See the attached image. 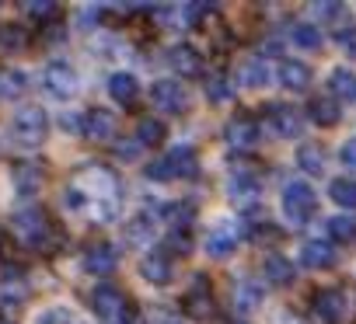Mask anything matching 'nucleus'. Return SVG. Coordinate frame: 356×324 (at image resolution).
Segmentation results:
<instances>
[{
    "mask_svg": "<svg viewBox=\"0 0 356 324\" xmlns=\"http://www.w3.org/2000/svg\"><path fill=\"white\" fill-rule=\"evenodd\" d=\"M325 160H328V153H325L321 143H304L297 150V164H300L304 175H321L325 171Z\"/></svg>",
    "mask_w": 356,
    "mask_h": 324,
    "instance_id": "27",
    "label": "nucleus"
},
{
    "mask_svg": "<svg viewBox=\"0 0 356 324\" xmlns=\"http://www.w3.org/2000/svg\"><path fill=\"white\" fill-rule=\"evenodd\" d=\"M311 15L335 22V18H342V15H346V8H342V4H311Z\"/></svg>",
    "mask_w": 356,
    "mask_h": 324,
    "instance_id": "42",
    "label": "nucleus"
},
{
    "mask_svg": "<svg viewBox=\"0 0 356 324\" xmlns=\"http://www.w3.org/2000/svg\"><path fill=\"white\" fill-rule=\"evenodd\" d=\"M311 67L304 63V60H280L276 63V80L286 87V91H293V94H300V91H307L311 87Z\"/></svg>",
    "mask_w": 356,
    "mask_h": 324,
    "instance_id": "13",
    "label": "nucleus"
},
{
    "mask_svg": "<svg viewBox=\"0 0 356 324\" xmlns=\"http://www.w3.org/2000/svg\"><path fill=\"white\" fill-rule=\"evenodd\" d=\"M307 119L314 122V126H335L339 119H342V112L335 108V101H328V98H311V105H307Z\"/></svg>",
    "mask_w": 356,
    "mask_h": 324,
    "instance_id": "30",
    "label": "nucleus"
},
{
    "mask_svg": "<svg viewBox=\"0 0 356 324\" xmlns=\"http://www.w3.org/2000/svg\"><path fill=\"white\" fill-rule=\"evenodd\" d=\"M32 324H88L84 317H77L70 307H46Z\"/></svg>",
    "mask_w": 356,
    "mask_h": 324,
    "instance_id": "36",
    "label": "nucleus"
},
{
    "mask_svg": "<svg viewBox=\"0 0 356 324\" xmlns=\"http://www.w3.org/2000/svg\"><path fill=\"white\" fill-rule=\"evenodd\" d=\"M280 206H283V216H286L293 227H300V223H307V220L314 216L318 196H314V189H311L307 182H286Z\"/></svg>",
    "mask_w": 356,
    "mask_h": 324,
    "instance_id": "5",
    "label": "nucleus"
},
{
    "mask_svg": "<svg viewBox=\"0 0 356 324\" xmlns=\"http://www.w3.org/2000/svg\"><path fill=\"white\" fill-rule=\"evenodd\" d=\"M349 310H353V303H349V296H346V289H318L314 293V314L325 321V324H342L346 317H349Z\"/></svg>",
    "mask_w": 356,
    "mask_h": 324,
    "instance_id": "9",
    "label": "nucleus"
},
{
    "mask_svg": "<svg viewBox=\"0 0 356 324\" xmlns=\"http://www.w3.org/2000/svg\"><path fill=\"white\" fill-rule=\"evenodd\" d=\"M60 126H63L67 133H84V112H63Z\"/></svg>",
    "mask_w": 356,
    "mask_h": 324,
    "instance_id": "43",
    "label": "nucleus"
},
{
    "mask_svg": "<svg viewBox=\"0 0 356 324\" xmlns=\"http://www.w3.org/2000/svg\"><path fill=\"white\" fill-rule=\"evenodd\" d=\"M46 133H49V119L42 108L29 105V108H18L15 119H11V139L25 150H35L46 143Z\"/></svg>",
    "mask_w": 356,
    "mask_h": 324,
    "instance_id": "4",
    "label": "nucleus"
},
{
    "mask_svg": "<svg viewBox=\"0 0 356 324\" xmlns=\"http://www.w3.org/2000/svg\"><path fill=\"white\" fill-rule=\"evenodd\" d=\"M29 91V74L22 70H0V101H15Z\"/></svg>",
    "mask_w": 356,
    "mask_h": 324,
    "instance_id": "29",
    "label": "nucleus"
},
{
    "mask_svg": "<svg viewBox=\"0 0 356 324\" xmlns=\"http://www.w3.org/2000/svg\"><path fill=\"white\" fill-rule=\"evenodd\" d=\"M328 199L342 210H356V178H349V175L332 178L328 182Z\"/></svg>",
    "mask_w": 356,
    "mask_h": 324,
    "instance_id": "28",
    "label": "nucleus"
},
{
    "mask_svg": "<svg viewBox=\"0 0 356 324\" xmlns=\"http://www.w3.org/2000/svg\"><path fill=\"white\" fill-rule=\"evenodd\" d=\"M259 300H262V289L255 282H238L234 286V310L238 314H252L259 307Z\"/></svg>",
    "mask_w": 356,
    "mask_h": 324,
    "instance_id": "33",
    "label": "nucleus"
},
{
    "mask_svg": "<svg viewBox=\"0 0 356 324\" xmlns=\"http://www.w3.org/2000/svg\"><path fill=\"white\" fill-rule=\"evenodd\" d=\"M164 136H168V129H164V122H161V119L143 115V119L136 122V139H140L143 146H154V143H161Z\"/></svg>",
    "mask_w": 356,
    "mask_h": 324,
    "instance_id": "32",
    "label": "nucleus"
},
{
    "mask_svg": "<svg viewBox=\"0 0 356 324\" xmlns=\"http://www.w3.org/2000/svg\"><path fill=\"white\" fill-rule=\"evenodd\" d=\"M91 307H95V314H98L105 324H126V321H129V300H126V293H122L119 286H108V282L95 286Z\"/></svg>",
    "mask_w": 356,
    "mask_h": 324,
    "instance_id": "7",
    "label": "nucleus"
},
{
    "mask_svg": "<svg viewBox=\"0 0 356 324\" xmlns=\"http://www.w3.org/2000/svg\"><path fill=\"white\" fill-rule=\"evenodd\" d=\"M140 150H143V143L133 136V139H122V143H115V157H122V160H136L140 157Z\"/></svg>",
    "mask_w": 356,
    "mask_h": 324,
    "instance_id": "40",
    "label": "nucleus"
},
{
    "mask_svg": "<svg viewBox=\"0 0 356 324\" xmlns=\"http://www.w3.org/2000/svg\"><path fill=\"white\" fill-rule=\"evenodd\" d=\"M325 234H328L332 244H353V241H356V220H353L349 213L328 216V220H325Z\"/></svg>",
    "mask_w": 356,
    "mask_h": 324,
    "instance_id": "25",
    "label": "nucleus"
},
{
    "mask_svg": "<svg viewBox=\"0 0 356 324\" xmlns=\"http://www.w3.org/2000/svg\"><path fill=\"white\" fill-rule=\"evenodd\" d=\"M42 91L49 98H56V101H70L81 91V77H77V70L70 63L53 60V63L42 67Z\"/></svg>",
    "mask_w": 356,
    "mask_h": 324,
    "instance_id": "6",
    "label": "nucleus"
},
{
    "mask_svg": "<svg viewBox=\"0 0 356 324\" xmlns=\"http://www.w3.org/2000/svg\"><path fill=\"white\" fill-rule=\"evenodd\" d=\"M81 136H88V139H112L115 136V115L108 108H88Z\"/></svg>",
    "mask_w": 356,
    "mask_h": 324,
    "instance_id": "17",
    "label": "nucleus"
},
{
    "mask_svg": "<svg viewBox=\"0 0 356 324\" xmlns=\"http://www.w3.org/2000/svg\"><path fill=\"white\" fill-rule=\"evenodd\" d=\"M108 94H112L115 105H133L140 98V80L133 74H126V70H115L108 77Z\"/></svg>",
    "mask_w": 356,
    "mask_h": 324,
    "instance_id": "19",
    "label": "nucleus"
},
{
    "mask_svg": "<svg viewBox=\"0 0 356 324\" xmlns=\"http://www.w3.org/2000/svg\"><path fill=\"white\" fill-rule=\"evenodd\" d=\"M81 265H84L91 275H108V272H115L119 258H115V248H112V244L98 241V244H88V248H84Z\"/></svg>",
    "mask_w": 356,
    "mask_h": 324,
    "instance_id": "15",
    "label": "nucleus"
},
{
    "mask_svg": "<svg viewBox=\"0 0 356 324\" xmlns=\"http://www.w3.org/2000/svg\"><path fill=\"white\" fill-rule=\"evenodd\" d=\"M300 262H304L307 268H332V265L339 262V255H335L332 241H307V244L300 248Z\"/></svg>",
    "mask_w": 356,
    "mask_h": 324,
    "instance_id": "20",
    "label": "nucleus"
},
{
    "mask_svg": "<svg viewBox=\"0 0 356 324\" xmlns=\"http://www.w3.org/2000/svg\"><path fill=\"white\" fill-rule=\"evenodd\" d=\"M164 324H178V321H164Z\"/></svg>",
    "mask_w": 356,
    "mask_h": 324,
    "instance_id": "45",
    "label": "nucleus"
},
{
    "mask_svg": "<svg viewBox=\"0 0 356 324\" xmlns=\"http://www.w3.org/2000/svg\"><path fill=\"white\" fill-rule=\"evenodd\" d=\"M290 39H293V46H300V49H318V46H321V32H318V25H311V22H297V25L290 28Z\"/></svg>",
    "mask_w": 356,
    "mask_h": 324,
    "instance_id": "35",
    "label": "nucleus"
},
{
    "mask_svg": "<svg viewBox=\"0 0 356 324\" xmlns=\"http://www.w3.org/2000/svg\"><path fill=\"white\" fill-rule=\"evenodd\" d=\"M140 275H143L147 282H154V286L171 282V262H168V255H161V251L143 255V258H140Z\"/></svg>",
    "mask_w": 356,
    "mask_h": 324,
    "instance_id": "21",
    "label": "nucleus"
},
{
    "mask_svg": "<svg viewBox=\"0 0 356 324\" xmlns=\"http://www.w3.org/2000/svg\"><path fill=\"white\" fill-rule=\"evenodd\" d=\"M186 310H189L193 317H200V321L213 314V300H210V289H207L203 282H196V289L186 296Z\"/></svg>",
    "mask_w": 356,
    "mask_h": 324,
    "instance_id": "34",
    "label": "nucleus"
},
{
    "mask_svg": "<svg viewBox=\"0 0 356 324\" xmlns=\"http://www.w3.org/2000/svg\"><path fill=\"white\" fill-rule=\"evenodd\" d=\"M29 46V32L22 25H0V56H18Z\"/></svg>",
    "mask_w": 356,
    "mask_h": 324,
    "instance_id": "26",
    "label": "nucleus"
},
{
    "mask_svg": "<svg viewBox=\"0 0 356 324\" xmlns=\"http://www.w3.org/2000/svg\"><path fill=\"white\" fill-rule=\"evenodd\" d=\"M273 77H276V70H273L266 60H252V63L241 67V84H245V87H262V84H269Z\"/></svg>",
    "mask_w": 356,
    "mask_h": 324,
    "instance_id": "31",
    "label": "nucleus"
},
{
    "mask_svg": "<svg viewBox=\"0 0 356 324\" xmlns=\"http://www.w3.org/2000/svg\"><path fill=\"white\" fill-rule=\"evenodd\" d=\"M238 241H241V230H238V223L234 220H220V223H213L210 227V234H207V255L210 258H231L234 251H238Z\"/></svg>",
    "mask_w": 356,
    "mask_h": 324,
    "instance_id": "10",
    "label": "nucleus"
},
{
    "mask_svg": "<svg viewBox=\"0 0 356 324\" xmlns=\"http://www.w3.org/2000/svg\"><path fill=\"white\" fill-rule=\"evenodd\" d=\"M207 98H210V101H227V98H231V84H227L220 74H213V77L207 80Z\"/></svg>",
    "mask_w": 356,
    "mask_h": 324,
    "instance_id": "37",
    "label": "nucleus"
},
{
    "mask_svg": "<svg viewBox=\"0 0 356 324\" xmlns=\"http://www.w3.org/2000/svg\"><path fill=\"white\" fill-rule=\"evenodd\" d=\"M168 63H171V70L175 74H182V77H193V74H200V53L193 49V46H175L171 53H168Z\"/></svg>",
    "mask_w": 356,
    "mask_h": 324,
    "instance_id": "24",
    "label": "nucleus"
},
{
    "mask_svg": "<svg viewBox=\"0 0 356 324\" xmlns=\"http://www.w3.org/2000/svg\"><path fill=\"white\" fill-rule=\"evenodd\" d=\"M224 133H227V143H231V146H238V150H252V146L259 143V136H262L259 122H255V119H248V115L231 119Z\"/></svg>",
    "mask_w": 356,
    "mask_h": 324,
    "instance_id": "16",
    "label": "nucleus"
},
{
    "mask_svg": "<svg viewBox=\"0 0 356 324\" xmlns=\"http://www.w3.org/2000/svg\"><path fill=\"white\" fill-rule=\"evenodd\" d=\"M335 42H339V49H342L346 56L356 60V25H342V28L335 32Z\"/></svg>",
    "mask_w": 356,
    "mask_h": 324,
    "instance_id": "38",
    "label": "nucleus"
},
{
    "mask_svg": "<svg viewBox=\"0 0 356 324\" xmlns=\"http://www.w3.org/2000/svg\"><path fill=\"white\" fill-rule=\"evenodd\" d=\"M11 230H15V237L25 244V248H32V251H49L53 244H56V230H53V223H49V216L42 213V210H18L15 216H11Z\"/></svg>",
    "mask_w": 356,
    "mask_h": 324,
    "instance_id": "2",
    "label": "nucleus"
},
{
    "mask_svg": "<svg viewBox=\"0 0 356 324\" xmlns=\"http://www.w3.org/2000/svg\"><path fill=\"white\" fill-rule=\"evenodd\" d=\"M266 122H269L273 136H280V139H293V136L304 133V115H300V108L283 105V101L269 105V119H266Z\"/></svg>",
    "mask_w": 356,
    "mask_h": 324,
    "instance_id": "11",
    "label": "nucleus"
},
{
    "mask_svg": "<svg viewBox=\"0 0 356 324\" xmlns=\"http://www.w3.org/2000/svg\"><path fill=\"white\" fill-rule=\"evenodd\" d=\"M39 189H42V168H39V164H32V160L18 164V168H15V192H18V196H25V199H32Z\"/></svg>",
    "mask_w": 356,
    "mask_h": 324,
    "instance_id": "22",
    "label": "nucleus"
},
{
    "mask_svg": "<svg viewBox=\"0 0 356 324\" xmlns=\"http://www.w3.org/2000/svg\"><path fill=\"white\" fill-rule=\"evenodd\" d=\"M189 244H193V241H189V234H178V230H171L168 248H171L175 255H186V251H189Z\"/></svg>",
    "mask_w": 356,
    "mask_h": 324,
    "instance_id": "44",
    "label": "nucleus"
},
{
    "mask_svg": "<svg viewBox=\"0 0 356 324\" xmlns=\"http://www.w3.org/2000/svg\"><path fill=\"white\" fill-rule=\"evenodd\" d=\"M262 275L269 286H293L297 272H293V262L283 258V255H266L262 258Z\"/></svg>",
    "mask_w": 356,
    "mask_h": 324,
    "instance_id": "18",
    "label": "nucleus"
},
{
    "mask_svg": "<svg viewBox=\"0 0 356 324\" xmlns=\"http://www.w3.org/2000/svg\"><path fill=\"white\" fill-rule=\"evenodd\" d=\"M154 234H157V220L150 213H136L122 223V241L129 248H150L154 244Z\"/></svg>",
    "mask_w": 356,
    "mask_h": 324,
    "instance_id": "14",
    "label": "nucleus"
},
{
    "mask_svg": "<svg viewBox=\"0 0 356 324\" xmlns=\"http://www.w3.org/2000/svg\"><path fill=\"white\" fill-rule=\"evenodd\" d=\"M150 105L168 115H182V112H189V91L178 80H157L150 87Z\"/></svg>",
    "mask_w": 356,
    "mask_h": 324,
    "instance_id": "8",
    "label": "nucleus"
},
{
    "mask_svg": "<svg viewBox=\"0 0 356 324\" xmlns=\"http://www.w3.org/2000/svg\"><path fill=\"white\" fill-rule=\"evenodd\" d=\"M259 192H262V182H259V175H252V171H234V175L227 178V199H231L238 210L255 206V203H259Z\"/></svg>",
    "mask_w": 356,
    "mask_h": 324,
    "instance_id": "12",
    "label": "nucleus"
},
{
    "mask_svg": "<svg viewBox=\"0 0 356 324\" xmlns=\"http://www.w3.org/2000/svg\"><path fill=\"white\" fill-rule=\"evenodd\" d=\"M56 4H25V15L32 18V22H49V18H56Z\"/></svg>",
    "mask_w": 356,
    "mask_h": 324,
    "instance_id": "39",
    "label": "nucleus"
},
{
    "mask_svg": "<svg viewBox=\"0 0 356 324\" xmlns=\"http://www.w3.org/2000/svg\"><path fill=\"white\" fill-rule=\"evenodd\" d=\"M196 171H200V157L189 143H182V146H171L164 157H157L147 168V178L150 182H178V178H193Z\"/></svg>",
    "mask_w": 356,
    "mask_h": 324,
    "instance_id": "3",
    "label": "nucleus"
},
{
    "mask_svg": "<svg viewBox=\"0 0 356 324\" xmlns=\"http://www.w3.org/2000/svg\"><path fill=\"white\" fill-rule=\"evenodd\" d=\"M63 210L67 213H88L95 223H112L119 213V182L108 168L88 164L74 175V182L63 189Z\"/></svg>",
    "mask_w": 356,
    "mask_h": 324,
    "instance_id": "1",
    "label": "nucleus"
},
{
    "mask_svg": "<svg viewBox=\"0 0 356 324\" xmlns=\"http://www.w3.org/2000/svg\"><path fill=\"white\" fill-rule=\"evenodd\" d=\"M328 91L339 98V101H356V74L349 67H335L328 74Z\"/></svg>",
    "mask_w": 356,
    "mask_h": 324,
    "instance_id": "23",
    "label": "nucleus"
},
{
    "mask_svg": "<svg viewBox=\"0 0 356 324\" xmlns=\"http://www.w3.org/2000/svg\"><path fill=\"white\" fill-rule=\"evenodd\" d=\"M339 160L346 164V171H356V136H349L339 150Z\"/></svg>",
    "mask_w": 356,
    "mask_h": 324,
    "instance_id": "41",
    "label": "nucleus"
}]
</instances>
